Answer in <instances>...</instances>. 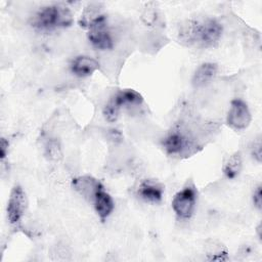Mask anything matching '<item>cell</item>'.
<instances>
[{
    "label": "cell",
    "mask_w": 262,
    "mask_h": 262,
    "mask_svg": "<svg viewBox=\"0 0 262 262\" xmlns=\"http://www.w3.org/2000/svg\"><path fill=\"white\" fill-rule=\"evenodd\" d=\"M222 35V26L212 17L187 20L180 27L179 40L187 46L208 48L215 46Z\"/></svg>",
    "instance_id": "obj_1"
},
{
    "label": "cell",
    "mask_w": 262,
    "mask_h": 262,
    "mask_svg": "<svg viewBox=\"0 0 262 262\" xmlns=\"http://www.w3.org/2000/svg\"><path fill=\"white\" fill-rule=\"evenodd\" d=\"M73 23L71 10L63 4H54L40 9L32 19V26L43 31L67 28Z\"/></svg>",
    "instance_id": "obj_2"
},
{
    "label": "cell",
    "mask_w": 262,
    "mask_h": 262,
    "mask_svg": "<svg viewBox=\"0 0 262 262\" xmlns=\"http://www.w3.org/2000/svg\"><path fill=\"white\" fill-rule=\"evenodd\" d=\"M142 96L132 89L121 90L117 92L103 107V116L106 121L115 122L118 119L120 110L125 104H140Z\"/></svg>",
    "instance_id": "obj_3"
},
{
    "label": "cell",
    "mask_w": 262,
    "mask_h": 262,
    "mask_svg": "<svg viewBox=\"0 0 262 262\" xmlns=\"http://www.w3.org/2000/svg\"><path fill=\"white\" fill-rule=\"evenodd\" d=\"M85 28L88 29V39L95 48L101 50L113 48V39L106 29V19L103 14L94 17L85 26Z\"/></svg>",
    "instance_id": "obj_4"
},
{
    "label": "cell",
    "mask_w": 262,
    "mask_h": 262,
    "mask_svg": "<svg viewBox=\"0 0 262 262\" xmlns=\"http://www.w3.org/2000/svg\"><path fill=\"white\" fill-rule=\"evenodd\" d=\"M196 202V190L193 186H185L172 200V209L182 219H188L193 214Z\"/></svg>",
    "instance_id": "obj_5"
},
{
    "label": "cell",
    "mask_w": 262,
    "mask_h": 262,
    "mask_svg": "<svg viewBox=\"0 0 262 262\" xmlns=\"http://www.w3.org/2000/svg\"><path fill=\"white\" fill-rule=\"evenodd\" d=\"M251 120L252 116L247 103L239 98L233 99L226 119L228 126L234 130H244L250 125Z\"/></svg>",
    "instance_id": "obj_6"
},
{
    "label": "cell",
    "mask_w": 262,
    "mask_h": 262,
    "mask_svg": "<svg viewBox=\"0 0 262 262\" xmlns=\"http://www.w3.org/2000/svg\"><path fill=\"white\" fill-rule=\"evenodd\" d=\"M26 208H27V199H26V193L24 189L19 185L13 186L10 192L8 203H7V208H6L8 221L11 224H17L21 220L23 216L25 215Z\"/></svg>",
    "instance_id": "obj_7"
},
{
    "label": "cell",
    "mask_w": 262,
    "mask_h": 262,
    "mask_svg": "<svg viewBox=\"0 0 262 262\" xmlns=\"http://www.w3.org/2000/svg\"><path fill=\"white\" fill-rule=\"evenodd\" d=\"M191 140L180 131L170 132L163 140L164 148L169 155H182L191 148Z\"/></svg>",
    "instance_id": "obj_8"
},
{
    "label": "cell",
    "mask_w": 262,
    "mask_h": 262,
    "mask_svg": "<svg viewBox=\"0 0 262 262\" xmlns=\"http://www.w3.org/2000/svg\"><path fill=\"white\" fill-rule=\"evenodd\" d=\"M72 185L75 190H77L81 195L91 202L93 201L96 192L103 188L101 183L91 176H81L75 178L73 179Z\"/></svg>",
    "instance_id": "obj_9"
},
{
    "label": "cell",
    "mask_w": 262,
    "mask_h": 262,
    "mask_svg": "<svg viewBox=\"0 0 262 262\" xmlns=\"http://www.w3.org/2000/svg\"><path fill=\"white\" fill-rule=\"evenodd\" d=\"M99 69V63L92 57L81 55L76 57L71 63V71L77 77H88Z\"/></svg>",
    "instance_id": "obj_10"
},
{
    "label": "cell",
    "mask_w": 262,
    "mask_h": 262,
    "mask_svg": "<svg viewBox=\"0 0 262 262\" xmlns=\"http://www.w3.org/2000/svg\"><path fill=\"white\" fill-rule=\"evenodd\" d=\"M138 194L150 203H160L163 198L164 188L161 184L150 180L142 181L138 186Z\"/></svg>",
    "instance_id": "obj_11"
},
{
    "label": "cell",
    "mask_w": 262,
    "mask_h": 262,
    "mask_svg": "<svg viewBox=\"0 0 262 262\" xmlns=\"http://www.w3.org/2000/svg\"><path fill=\"white\" fill-rule=\"evenodd\" d=\"M217 64L213 62H205L199 66L192 76V85L194 87H203L208 84L217 74Z\"/></svg>",
    "instance_id": "obj_12"
},
{
    "label": "cell",
    "mask_w": 262,
    "mask_h": 262,
    "mask_svg": "<svg viewBox=\"0 0 262 262\" xmlns=\"http://www.w3.org/2000/svg\"><path fill=\"white\" fill-rule=\"evenodd\" d=\"M92 202L94 204L96 213L101 219H105L107 216L111 215L114 210V201L112 196L103 190V188L99 189L96 192Z\"/></svg>",
    "instance_id": "obj_13"
},
{
    "label": "cell",
    "mask_w": 262,
    "mask_h": 262,
    "mask_svg": "<svg viewBox=\"0 0 262 262\" xmlns=\"http://www.w3.org/2000/svg\"><path fill=\"white\" fill-rule=\"evenodd\" d=\"M243 167V160H242V155L239 151L234 152L233 155H231L227 161L224 163L223 166V172L226 175L227 178H234L236 177Z\"/></svg>",
    "instance_id": "obj_14"
},
{
    "label": "cell",
    "mask_w": 262,
    "mask_h": 262,
    "mask_svg": "<svg viewBox=\"0 0 262 262\" xmlns=\"http://www.w3.org/2000/svg\"><path fill=\"white\" fill-rule=\"evenodd\" d=\"M46 156L50 160H59L61 158V148L57 140L49 139L45 145Z\"/></svg>",
    "instance_id": "obj_15"
},
{
    "label": "cell",
    "mask_w": 262,
    "mask_h": 262,
    "mask_svg": "<svg viewBox=\"0 0 262 262\" xmlns=\"http://www.w3.org/2000/svg\"><path fill=\"white\" fill-rule=\"evenodd\" d=\"M209 261H226L228 260L227 251L222 248L221 246H218L213 250V252H210L207 254Z\"/></svg>",
    "instance_id": "obj_16"
},
{
    "label": "cell",
    "mask_w": 262,
    "mask_h": 262,
    "mask_svg": "<svg viewBox=\"0 0 262 262\" xmlns=\"http://www.w3.org/2000/svg\"><path fill=\"white\" fill-rule=\"evenodd\" d=\"M141 19L146 26H152L157 20L156 9L154 7L147 6L141 15Z\"/></svg>",
    "instance_id": "obj_17"
},
{
    "label": "cell",
    "mask_w": 262,
    "mask_h": 262,
    "mask_svg": "<svg viewBox=\"0 0 262 262\" xmlns=\"http://www.w3.org/2000/svg\"><path fill=\"white\" fill-rule=\"evenodd\" d=\"M253 203H254V206L258 209V210H261L262 208V189H261V185H259L255 191H254V194H253Z\"/></svg>",
    "instance_id": "obj_18"
},
{
    "label": "cell",
    "mask_w": 262,
    "mask_h": 262,
    "mask_svg": "<svg viewBox=\"0 0 262 262\" xmlns=\"http://www.w3.org/2000/svg\"><path fill=\"white\" fill-rule=\"evenodd\" d=\"M252 149H253V151H252L253 157L258 162H260L261 161V141H260L259 138H258V140L256 142H254V146H253Z\"/></svg>",
    "instance_id": "obj_19"
},
{
    "label": "cell",
    "mask_w": 262,
    "mask_h": 262,
    "mask_svg": "<svg viewBox=\"0 0 262 262\" xmlns=\"http://www.w3.org/2000/svg\"><path fill=\"white\" fill-rule=\"evenodd\" d=\"M8 150V141L5 138H1V143H0V155L1 159L3 160L6 157Z\"/></svg>",
    "instance_id": "obj_20"
}]
</instances>
